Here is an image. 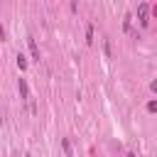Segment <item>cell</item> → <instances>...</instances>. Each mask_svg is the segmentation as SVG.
<instances>
[{
	"instance_id": "cell-6",
	"label": "cell",
	"mask_w": 157,
	"mask_h": 157,
	"mask_svg": "<svg viewBox=\"0 0 157 157\" xmlns=\"http://www.w3.org/2000/svg\"><path fill=\"white\" fill-rule=\"evenodd\" d=\"M86 42H88V44H93V27H88V29H86Z\"/></svg>"
},
{
	"instance_id": "cell-5",
	"label": "cell",
	"mask_w": 157,
	"mask_h": 157,
	"mask_svg": "<svg viewBox=\"0 0 157 157\" xmlns=\"http://www.w3.org/2000/svg\"><path fill=\"white\" fill-rule=\"evenodd\" d=\"M101 42H103V54H105V59H110V56H113V47H110V37H103Z\"/></svg>"
},
{
	"instance_id": "cell-9",
	"label": "cell",
	"mask_w": 157,
	"mask_h": 157,
	"mask_svg": "<svg viewBox=\"0 0 157 157\" xmlns=\"http://www.w3.org/2000/svg\"><path fill=\"white\" fill-rule=\"evenodd\" d=\"M5 37H7V34H5V27L0 25V39H5Z\"/></svg>"
},
{
	"instance_id": "cell-10",
	"label": "cell",
	"mask_w": 157,
	"mask_h": 157,
	"mask_svg": "<svg viewBox=\"0 0 157 157\" xmlns=\"http://www.w3.org/2000/svg\"><path fill=\"white\" fill-rule=\"evenodd\" d=\"M125 157H135V152H128V155H125Z\"/></svg>"
},
{
	"instance_id": "cell-11",
	"label": "cell",
	"mask_w": 157,
	"mask_h": 157,
	"mask_svg": "<svg viewBox=\"0 0 157 157\" xmlns=\"http://www.w3.org/2000/svg\"><path fill=\"white\" fill-rule=\"evenodd\" d=\"M0 125H2V113H0Z\"/></svg>"
},
{
	"instance_id": "cell-7",
	"label": "cell",
	"mask_w": 157,
	"mask_h": 157,
	"mask_svg": "<svg viewBox=\"0 0 157 157\" xmlns=\"http://www.w3.org/2000/svg\"><path fill=\"white\" fill-rule=\"evenodd\" d=\"M61 147H64V152L71 157V145H69V140H61Z\"/></svg>"
},
{
	"instance_id": "cell-2",
	"label": "cell",
	"mask_w": 157,
	"mask_h": 157,
	"mask_svg": "<svg viewBox=\"0 0 157 157\" xmlns=\"http://www.w3.org/2000/svg\"><path fill=\"white\" fill-rule=\"evenodd\" d=\"M147 10H150V2H147V0L137 5V20H140V27H142V29H145V27L150 25V17H147Z\"/></svg>"
},
{
	"instance_id": "cell-4",
	"label": "cell",
	"mask_w": 157,
	"mask_h": 157,
	"mask_svg": "<svg viewBox=\"0 0 157 157\" xmlns=\"http://www.w3.org/2000/svg\"><path fill=\"white\" fill-rule=\"evenodd\" d=\"M123 29H125L128 34H132V37L137 39V34L132 32V15H130V12H128V15H125V20H123Z\"/></svg>"
},
{
	"instance_id": "cell-1",
	"label": "cell",
	"mask_w": 157,
	"mask_h": 157,
	"mask_svg": "<svg viewBox=\"0 0 157 157\" xmlns=\"http://www.w3.org/2000/svg\"><path fill=\"white\" fill-rule=\"evenodd\" d=\"M17 88H20V96H22V101L27 103L29 113H37V105H34V101H32V96H29V86H27V81H25V78H20V81H17Z\"/></svg>"
},
{
	"instance_id": "cell-8",
	"label": "cell",
	"mask_w": 157,
	"mask_h": 157,
	"mask_svg": "<svg viewBox=\"0 0 157 157\" xmlns=\"http://www.w3.org/2000/svg\"><path fill=\"white\" fill-rule=\"evenodd\" d=\"M17 66H20V69H25V66H27V61H25V56H22V54H17Z\"/></svg>"
},
{
	"instance_id": "cell-3",
	"label": "cell",
	"mask_w": 157,
	"mask_h": 157,
	"mask_svg": "<svg viewBox=\"0 0 157 157\" xmlns=\"http://www.w3.org/2000/svg\"><path fill=\"white\" fill-rule=\"evenodd\" d=\"M27 47H29V54H32V59H34V61H39V47H37V42H34L32 37H27Z\"/></svg>"
}]
</instances>
